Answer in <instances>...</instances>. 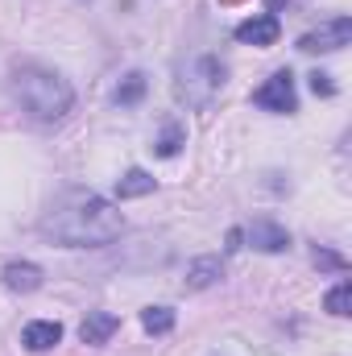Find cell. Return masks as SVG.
<instances>
[{
	"label": "cell",
	"instance_id": "obj_2",
	"mask_svg": "<svg viewBox=\"0 0 352 356\" xmlns=\"http://www.w3.org/2000/svg\"><path fill=\"white\" fill-rule=\"evenodd\" d=\"M17 95H21V104H25L38 120H54V116H63V112L71 108V88H67L58 75L33 71V67L17 75Z\"/></svg>",
	"mask_w": 352,
	"mask_h": 356
},
{
	"label": "cell",
	"instance_id": "obj_10",
	"mask_svg": "<svg viewBox=\"0 0 352 356\" xmlns=\"http://www.w3.org/2000/svg\"><path fill=\"white\" fill-rule=\"evenodd\" d=\"M141 323H145L150 336H166V332L175 327V311H170V307H145V311H141Z\"/></svg>",
	"mask_w": 352,
	"mask_h": 356
},
{
	"label": "cell",
	"instance_id": "obj_6",
	"mask_svg": "<svg viewBox=\"0 0 352 356\" xmlns=\"http://www.w3.org/2000/svg\"><path fill=\"white\" fill-rule=\"evenodd\" d=\"M116 327H120L116 315H108V311H91L88 319L79 323V340H83V344H108Z\"/></svg>",
	"mask_w": 352,
	"mask_h": 356
},
{
	"label": "cell",
	"instance_id": "obj_8",
	"mask_svg": "<svg viewBox=\"0 0 352 356\" xmlns=\"http://www.w3.org/2000/svg\"><path fill=\"white\" fill-rule=\"evenodd\" d=\"M249 241H253L262 253H282V249L290 245L286 228H278V224H269V220H257V224L249 228Z\"/></svg>",
	"mask_w": 352,
	"mask_h": 356
},
{
	"label": "cell",
	"instance_id": "obj_14",
	"mask_svg": "<svg viewBox=\"0 0 352 356\" xmlns=\"http://www.w3.org/2000/svg\"><path fill=\"white\" fill-rule=\"evenodd\" d=\"M141 95H145V75H129V79H125V88L116 91V99H120V104H137Z\"/></svg>",
	"mask_w": 352,
	"mask_h": 356
},
{
	"label": "cell",
	"instance_id": "obj_5",
	"mask_svg": "<svg viewBox=\"0 0 352 356\" xmlns=\"http://www.w3.org/2000/svg\"><path fill=\"white\" fill-rule=\"evenodd\" d=\"M278 33H282V25H278L273 13H265V17H249V21L237 25V42H245V46H273Z\"/></svg>",
	"mask_w": 352,
	"mask_h": 356
},
{
	"label": "cell",
	"instance_id": "obj_15",
	"mask_svg": "<svg viewBox=\"0 0 352 356\" xmlns=\"http://www.w3.org/2000/svg\"><path fill=\"white\" fill-rule=\"evenodd\" d=\"M216 273H220L216 261H195V269H191V286H195V290H199V286H211Z\"/></svg>",
	"mask_w": 352,
	"mask_h": 356
},
{
	"label": "cell",
	"instance_id": "obj_9",
	"mask_svg": "<svg viewBox=\"0 0 352 356\" xmlns=\"http://www.w3.org/2000/svg\"><path fill=\"white\" fill-rule=\"evenodd\" d=\"M4 282H8V290H38L42 286V269L38 266H8L4 269Z\"/></svg>",
	"mask_w": 352,
	"mask_h": 356
},
{
	"label": "cell",
	"instance_id": "obj_13",
	"mask_svg": "<svg viewBox=\"0 0 352 356\" xmlns=\"http://www.w3.org/2000/svg\"><path fill=\"white\" fill-rule=\"evenodd\" d=\"M349 302H352V282H340V286L328 294V311H332V315H349Z\"/></svg>",
	"mask_w": 352,
	"mask_h": 356
},
{
	"label": "cell",
	"instance_id": "obj_16",
	"mask_svg": "<svg viewBox=\"0 0 352 356\" xmlns=\"http://www.w3.org/2000/svg\"><path fill=\"white\" fill-rule=\"evenodd\" d=\"M311 91H315V95H336L332 75H319V71H315V75H311Z\"/></svg>",
	"mask_w": 352,
	"mask_h": 356
},
{
	"label": "cell",
	"instance_id": "obj_1",
	"mask_svg": "<svg viewBox=\"0 0 352 356\" xmlns=\"http://www.w3.org/2000/svg\"><path fill=\"white\" fill-rule=\"evenodd\" d=\"M42 232H50L58 245H71V249H79V245H104V241H112L120 232V216L99 195L71 191L42 220Z\"/></svg>",
	"mask_w": 352,
	"mask_h": 356
},
{
	"label": "cell",
	"instance_id": "obj_4",
	"mask_svg": "<svg viewBox=\"0 0 352 356\" xmlns=\"http://www.w3.org/2000/svg\"><path fill=\"white\" fill-rule=\"evenodd\" d=\"M349 38H352V21H349V17H336V21L319 25L315 33H303V38H298V50H307V54L340 50V46H349Z\"/></svg>",
	"mask_w": 352,
	"mask_h": 356
},
{
	"label": "cell",
	"instance_id": "obj_17",
	"mask_svg": "<svg viewBox=\"0 0 352 356\" xmlns=\"http://www.w3.org/2000/svg\"><path fill=\"white\" fill-rule=\"evenodd\" d=\"M265 8H269V13H278V8H286V0H265Z\"/></svg>",
	"mask_w": 352,
	"mask_h": 356
},
{
	"label": "cell",
	"instance_id": "obj_3",
	"mask_svg": "<svg viewBox=\"0 0 352 356\" xmlns=\"http://www.w3.org/2000/svg\"><path fill=\"white\" fill-rule=\"evenodd\" d=\"M253 104H257V108H269V112H294L298 99H294V79H290V71H278L273 79H265L262 88L253 91Z\"/></svg>",
	"mask_w": 352,
	"mask_h": 356
},
{
	"label": "cell",
	"instance_id": "obj_12",
	"mask_svg": "<svg viewBox=\"0 0 352 356\" xmlns=\"http://www.w3.org/2000/svg\"><path fill=\"white\" fill-rule=\"evenodd\" d=\"M182 141H186V133H182L178 124H170V129H166V133L158 137V158H175V154H178V145H182Z\"/></svg>",
	"mask_w": 352,
	"mask_h": 356
},
{
	"label": "cell",
	"instance_id": "obj_11",
	"mask_svg": "<svg viewBox=\"0 0 352 356\" xmlns=\"http://www.w3.org/2000/svg\"><path fill=\"white\" fill-rule=\"evenodd\" d=\"M120 199H137V195H150L154 191V178L145 175V170H129V175L120 178Z\"/></svg>",
	"mask_w": 352,
	"mask_h": 356
},
{
	"label": "cell",
	"instance_id": "obj_7",
	"mask_svg": "<svg viewBox=\"0 0 352 356\" xmlns=\"http://www.w3.org/2000/svg\"><path fill=\"white\" fill-rule=\"evenodd\" d=\"M58 340H63V327H58V323H29V327L21 332V344H25L29 353H50Z\"/></svg>",
	"mask_w": 352,
	"mask_h": 356
}]
</instances>
